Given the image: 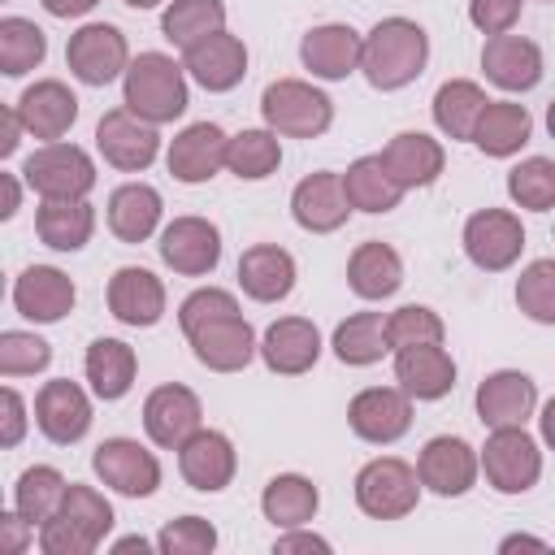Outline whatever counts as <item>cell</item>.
<instances>
[{
    "instance_id": "3957f363",
    "label": "cell",
    "mask_w": 555,
    "mask_h": 555,
    "mask_svg": "<svg viewBox=\"0 0 555 555\" xmlns=\"http://www.w3.org/2000/svg\"><path fill=\"white\" fill-rule=\"evenodd\" d=\"M108 529H113L108 499L91 486L69 481L61 507L39 525V546H43V555H91Z\"/></svg>"
},
{
    "instance_id": "7dc6e473",
    "label": "cell",
    "mask_w": 555,
    "mask_h": 555,
    "mask_svg": "<svg viewBox=\"0 0 555 555\" xmlns=\"http://www.w3.org/2000/svg\"><path fill=\"white\" fill-rule=\"evenodd\" d=\"M386 338L395 351L403 347H421V343H442V321L434 308H421V304H408L399 312H390L386 321Z\"/></svg>"
},
{
    "instance_id": "ba28073f",
    "label": "cell",
    "mask_w": 555,
    "mask_h": 555,
    "mask_svg": "<svg viewBox=\"0 0 555 555\" xmlns=\"http://www.w3.org/2000/svg\"><path fill=\"white\" fill-rule=\"evenodd\" d=\"M481 468H486V481L503 494H525L538 473H542V455L533 447V438L520 429V425H503L486 438V451H481Z\"/></svg>"
},
{
    "instance_id": "6da1fadb",
    "label": "cell",
    "mask_w": 555,
    "mask_h": 555,
    "mask_svg": "<svg viewBox=\"0 0 555 555\" xmlns=\"http://www.w3.org/2000/svg\"><path fill=\"white\" fill-rule=\"evenodd\" d=\"M182 334L195 347V360L217 369V373H238L247 369V360L256 356V334L251 325L238 317V304L230 291H195L182 299L178 308Z\"/></svg>"
},
{
    "instance_id": "4fadbf2b",
    "label": "cell",
    "mask_w": 555,
    "mask_h": 555,
    "mask_svg": "<svg viewBox=\"0 0 555 555\" xmlns=\"http://www.w3.org/2000/svg\"><path fill=\"white\" fill-rule=\"evenodd\" d=\"M160 260L173 269V273H186V278H199L208 269H217L221 260V234L212 221L204 217H178L165 225L160 234Z\"/></svg>"
},
{
    "instance_id": "f35d334b",
    "label": "cell",
    "mask_w": 555,
    "mask_h": 555,
    "mask_svg": "<svg viewBox=\"0 0 555 555\" xmlns=\"http://www.w3.org/2000/svg\"><path fill=\"white\" fill-rule=\"evenodd\" d=\"M486 104H490V100L481 95L477 82L451 78V82H442L438 95H434V121H438V130L451 134V139H473L477 117H481Z\"/></svg>"
},
{
    "instance_id": "44dd1931",
    "label": "cell",
    "mask_w": 555,
    "mask_h": 555,
    "mask_svg": "<svg viewBox=\"0 0 555 555\" xmlns=\"http://www.w3.org/2000/svg\"><path fill=\"white\" fill-rule=\"evenodd\" d=\"M186 74L208 91H230L247 74V48L234 35L217 30L186 48Z\"/></svg>"
},
{
    "instance_id": "6125c7cd",
    "label": "cell",
    "mask_w": 555,
    "mask_h": 555,
    "mask_svg": "<svg viewBox=\"0 0 555 555\" xmlns=\"http://www.w3.org/2000/svg\"><path fill=\"white\" fill-rule=\"evenodd\" d=\"M126 4H130V9H156L160 0H126Z\"/></svg>"
},
{
    "instance_id": "836d02e7",
    "label": "cell",
    "mask_w": 555,
    "mask_h": 555,
    "mask_svg": "<svg viewBox=\"0 0 555 555\" xmlns=\"http://www.w3.org/2000/svg\"><path fill=\"white\" fill-rule=\"evenodd\" d=\"M160 221V195L147 182H126L108 195V225L121 243H143Z\"/></svg>"
},
{
    "instance_id": "1f68e13d",
    "label": "cell",
    "mask_w": 555,
    "mask_h": 555,
    "mask_svg": "<svg viewBox=\"0 0 555 555\" xmlns=\"http://www.w3.org/2000/svg\"><path fill=\"white\" fill-rule=\"evenodd\" d=\"M347 282H351V291H356L360 299H386V295H395L399 282H403V260H399L395 247L369 238V243H360V247L351 251V260H347Z\"/></svg>"
},
{
    "instance_id": "11a10c76",
    "label": "cell",
    "mask_w": 555,
    "mask_h": 555,
    "mask_svg": "<svg viewBox=\"0 0 555 555\" xmlns=\"http://www.w3.org/2000/svg\"><path fill=\"white\" fill-rule=\"evenodd\" d=\"M273 551H278V555H295V551H330V542L317 538V533H291V538H278Z\"/></svg>"
},
{
    "instance_id": "ffe728a7",
    "label": "cell",
    "mask_w": 555,
    "mask_h": 555,
    "mask_svg": "<svg viewBox=\"0 0 555 555\" xmlns=\"http://www.w3.org/2000/svg\"><path fill=\"white\" fill-rule=\"evenodd\" d=\"M291 212H295V221H299L304 230H312V234L338 230V225L347 221V212H351V199H347V191H343V178H338V173H308V178L295 186V195H291Z\"/></svg>"
},
{
    "instance_id": "6f0895ef",
    "label": "cell",
    "mask_w": 555,
    "mask_h": 555,
    "mask_svg": "<svg viewBox=\"0 0 555 555\" xmlns=\"http://www.w3.org/2000/svg\"><path fill=\"white\" fill-rule=\"evenodd\" d=\"M0 217H13L17 212V178L13 173H0Z\"/></svg>"
},
{
    "instance_id": "816d5d0a",
    "label": "cell",
    "mask_w": 555,
    "mask_h": 555,
    "mask_svg": "<svg viewBox=\"0 0 555 555\" xmlns=\"http://www.w3.org/2000/svg\"><path fill=\"white\" fill-rule=\"evenodd\" d=\"M0 403H4V429H0V442H4V447H17V442H22V429H26L22 395H17V390H4Z\"/></svg>"
},
{
    "instance_id": "4dcf8cb0",
    "label": "cell",
    "mask_w": 555,
    "mask_h": 555,
    "mask_svg": "<svg viewBox=\"0 0 555 555\" xmlns=\"http://www.w3.org/2000/svg\"><path fill=\"white\" fill-rule=\"evenodd\" d=\"M382 165L390 169V178L403 191L408 186H429L442 173V147L421 130H403L382 147Z\"/></svg>"
},
{
    "instance_id": "5b68a950",
    "label": "cell",
    "mask_w": 555,
    "mask_h": 555,
    "mask_svg": "<svg viewBox=\"0 0 555 555\" xmlns=\"http://www.w3.org/2000/svg\"><path fill=\"white\" fill-rule=\"evenodd\" d=\"M260 113L264 121L278 130V134H291V139H317L330 117H334V104L325 91L299 82V78H278L264 87L260 95Z\"/></svg>"
},
{
    "instance_id": "277c9868",
    "label": "cell",
    "mask_w": 555,
    "mask_h": 555,
    "mask_svg": "<svg viewBox=\"0 0 555 555\" xmlns=\"http://www.w3.org/2000/svg\"><path fill=\"white\" fill-rule=\"evenodd\" d=\"M126 108L139 113L152 126L182 117V108H186L182 65H173L165 52H143L139 61H130V69H126Z\"/></svg>"
},
{
    "instance_id": "d6986e66",
    "label": "cell",
    "mask_w": 555,
    "mask_h": 555,
    "mask_svg": "<svg viewBox=\"0 0 555 555\" xmlns=\"http://www.w3.org/2000/svg\"><path fill=\"white\" fill-rule=\"evenodd\" d=\"M481 65L486 78L503 91H529L542 78V52L533 39L520 35H490V43L481 48Z\"/></svg>"
},
{
    "instance_id": "9c48e42d",
    "label": "cell",
    "mask_w": 555,
    "mask_h": 555,
    "mask_svg": "<svg viewBox=\"0 0 555 555\" xmlns=\"http://www.w3.org/2000/svg\"><path fill=\"white\" fill-rule=\"evenodd\" d=\"M95 143H100L104 160L117 165V169H126V173L147 169V165L156 160V152H160V134H156V126L143 121V117L130 113V108H113V113H104L100 126H95Z\"/></svg>"
},
{
    "instance_id": "52a82bcc",
    "label": "cell",
    "mask_w": 555,
    "mask_h": 555,
    "mask_svg": "<svg viewBox=\"0 0 555 555\" xmlns=\"http://www.w3.org/2000/svg\"><path fill=\"white\" fill-rule=\"evenodd\" d=\"M416 494H421L416 473L403 460H395V455L364 464L360 477H356V503L373 520H399V516H408L416 507Z\"/></svg>"
},
{
    "instance_id": "74e56055",
    "label": "cell",
    "mask_w": 555,
    "mask_h": 555,
    "mask_svg": "<svg viewBox=\"0 0 555 555\" xmlns=\"http://www.w3.org/2000/svg\"><path fill=\"white\" fill-rule=\"evenodd\" d=\"M317 486L308 481V477H299V473H282V477H273L269 486H264V494H260V507H264V516L273 520V525H282V529H299L304 520H312L317 516Z\"/></svg>"
},
{
    "instance_id": "cb8c5ba5",
    "label": "cell",
    "mask_w": 555,
    "mask_h": 555,
    "mask_svg": "<svg viewBox=\"0 0 555 555\" xmlns=\"http://www.w3.org/2000/svg\"><path fill=\"white\" fill-rule=\"evenodd\" d=\"M17 117H22V126L35 139H61L74 126V117H78V100H74V91L65 82L43 78V82H35V87L22 91Z\"/></svg>"
},
{
    "instance_id": "484cf974",
    "label": "cell",
    "mask_w": 555,
    "mask_h": 555,
    "mask_svg": "<svg viewBox=\"0 0 555 555\" xmlns=\"http://www.w3.org/2000/svg\"><path fill=\"white\" fill-rule=\"evenodd\" d=\"M533 377L516 373V369H503V373H490L481 386H477V416L481 425L490 429H503V425H520L529 412H533Z\"/></svg>"
},
{
    "instance_id": "8992f818",
    "label": "cell",
    "mask_w": 555,
    "mask_h": 555,
    "mask_svg": "<svg viewBox=\"0 0 555 555\" xmlns=\"http://www.w3.org/2000/svg\"><path fill=\"white\" fill-rule=\"evenodd\" d=\"M22 178L43 199H82L95 186L91 156L74 143H48V147L30 152L26 165H22Z\"/></svg>"
},
{
    "instance_id": "7c38bea8",
    "label": "cell",
    "mask_w": 555,
    "mask_h": 555,
    "mask_svg": "<svg viewBox=\"0 0 555 555\" xmlns=\"http://www.w3.org/2000/svg\"><path fill=\"white\" fill-rule=\"evenodd\" d=\"M95 473L104 486H113L117 494H130V499H143L160 486V464L152 451H143L134 438H104L91 455Z\"/></svg>"
},
{
    "instance_id": "b9f144b4",
    "label": "cell",
    "mask_w": 555,
    "mask_h": 555,
    "mask_svg": "<svg viewBox=\"0 0 555 555\" xmlns=\"http://www.w3.org/2000/svg\"><path fill=\"white\" fill-rule=\"evenodd\" d=\"M65 477L56 473V468H48V464H35V468H26L22 477H17V486H13V503H17V512L30 520V525H43L56 507H61V499H65Z\"/></svg>"
},
{
    "instance_id": "7bdbcfd3",
    "label": "cell",
    "mask_w": 555,
    "mask_h": 555,
    "mask_svg": "<svg viewBox=\"0 0 555 555\" xmlns=\"http://www.w3.org/2000/svg\"><path fill=\"white\" fill-rule=\"evenodd\" d=\"M43 52H48V39L35 22H26V17L0 22V69L9 78H22L26 69H35L43 61Z\"/></svg>"
},
{
    "instance_id": "db71d44e",
    "label": "cell",
    "mask_w": 555,
    "mask_h": 555,
    "mask_svg": "<svg viewBox=\"0 0 555 555\" xmlns=\"http://www.w3.org/2000/svg\"><path fill=\"white\" fill-rule=\"evenodd\" d=\"M17 130H26L22 117H17V108H0V156H13L17 152Z\"/></svg>"
},
{
    "instance_id": "60d3db41",
    "label": "cell",
    "mask_w": 555,
    "mask_h": 555,
    "mask_svg": "<svg viewBox=\"0 0 555 555\" xmlns=\"http://www.w3.org/2000/svg\"><path fill=\"white\" fill-rule=\"evenodd\" d=\"M386 351H390V338H386L382 312H356L334 330V356L343 364H373Z\"/></svg>"
},
{
    "instance_id": "7402d4cb",
    "label": "cell",
    "mask_w": 555,
    "mask_h": 555,
    "mask_svg": "<svg viewBox=\"0 0 555 555\" xmlns=\"http://www.w3.org/2000/svg\"><path fill=\"white\" fill-rule=\"evenodd\" d=\"M225 134H221V126H212V121H195V126H186L173 143H169V173L178 178V182H208L221 165H225Z\"/></svg>"
},
{
    "instance_id": "c3c4849f",
    "label": "cell",
    "mask_w": 555,
    "mask_h": 555,
    "mask_svg": "<svg viewBox=\"0 0 555 555\" xmlns=\"http://www.w3.org/2000/svg\"><path fill=\"white\" fill-rule=\"evenodd\" d=\"M48 360H52V347H48L39 334H22V330L0 334V373H4V377L39 373Z\"/></svg>"
},
{
    "instance_id": "be15d7a7",
    "label": "cell",
    "mask_w": 555,
    "mask_h": 555,
    "mask_svg": "<svg viewBox=\"0 0 555 555\" xmlns=\"http://www.w3.org/2000/svg\"><path fill=\"white\" fill-rule=\"evenodd\" d=\"M546 130H551V139H555V100H551V108H546Z\"/></svg>"
},
{
    "instance_id": "d6a6232c",
    "label": "cell",
    "mask_w": 555,
    "mask_h": 555,
    "mask_svg": "<svg viewBox=\"0 0 555 555\" xmlns=\"http://www.w3.org/2000/svg\"><path fill=\"white\" fill-rule=\"evenodd\" d=\"M529 108L525 104H512V100H490L477 117V130H473V143L486 152V156H512L529 143Z\"/></svg>"
},
{
    "instance_id": "f5cc1de1",
    "label": "cell",
    "mask_w": 555,
    "mask_h": 555,
    "mask_svg": "<svg viewBox=\"0 0 555 555\" xmlns=\"http://www.w3.org/2000/svg\"><path fill=\"white\" fill-rule=\"evenodd\" d=\"M26 538H30V520L22 512H4L0 516V551L17 555V551H26Z\"/></svg>"
},
{
    "instance_id": "f546056e",
    "label": "cell",
    "mask_w": 555,
    "mask_h": 555,
    "mask_svg": "<svg viewBox=\"0 0 555 555\" xmlns=\"http://www.w3.org/2000/svg\"><path fill=\"white\" fill-rule=\"evenodd\" d=\"M395 377L412 399H442L455 386V364L438 343H421L395 356Z\"/></svg>"
},
{
    "instance_id": "5bb4252c",
    "label": "cell",
    "mask_w": 555,
    "mask_h": 555,
    "mask_svg": "<svg viewBox=\"0 0 555 555\" xmlns=\"http://www.w3.org/2000/svg\"><path fill=\"white\" fill-rule=\"evenodd\" d=\"M408 399H412L408 390H390V386L360 390L347 408V421L364 442H395L412 425V403Z\"/></svg>"
},
{
    "instance_id": "f907efd6",
    "label": "cell",
    "mask_w": 555,
    "mask_h": 555,
    "mask_svg": "<svg viewBox=\"0 0 555 555\" xmlns=\"http://www.w3.org/2000/svg\"><path fill=\"white\" fill-rule=\"evenodd\" d=\"M468 17L486 35H507L520 17V0H468Z\"/></svg>"
},
{
    "instance_id": "8fae6325",
    "label": "cell",
    "mask_w": 555,
    "mask_h": 555,
    "mask_svg": "<svg viewBox=\"0 0 555 555\" xmlns=\"http://www.w3.org/2000/svg\"><path fill=\"white\" fill-rule=\"evenodd\" d=\"M65 61H69L78 82L104 87L126 69V35L117 26H108V22H91L78 35H69Z\"/></svg>"
},
{
    "instance_id": "bcb514c9",
    "label": "cell",
    "mask_w": 555,
    "mask_h": 555,
    "mask_svg": "<svg viewBox=\"0 0 555 555\" xmlns=\"http://www.w3.org/2000/svg\"><path fill=\"white\" fill-rule=\"evenodd\" d=\"M516 304L525 317L555 325V260H533L516 282Z\"/></svg>"
},
{
    "instance_id": "83f0119b",
    "label": "cell",
    "mask_w": 555,
    "mask_h": 555,
    "mask_svg": "<svg viewBox=\"0 0 555 555\" xmlns=\"http://www.w3.org/2000/svg\"><path fill=\"white\" fill-rule=\"evenodd\" d=\"M13 304L30 321H61L74 308V282L52 264H35L13 282Z\"/></svg>"
},
{
    "instance_id": "4316f807",
    "label": "cell",
    "mask_w": 555,
    "mask_h": 555,
    "mask_svg": "<svg viewBox=\"0 0 555 555\" xmlns=\"http://www.w3.org/2000/svg\"><path fill=\"white\" fill-rule=\"evenodd\" d=\"M299 56L317 78H347L364 56V39L351 26L330 22V26H317V30L304 35Z\"/></svg>"
},
{
    "instance_id": "680465c9",
    "label": "cell",
    "mask_w": 555,
    "mask_h": 555,
    "mask_svg": "<svg viewBox=\"0 0 555 555\" xmlns=\"http://www.w3.org/2000/svg\"><path fill=\"white\" fill-rule=\"evenodd\" d=\"M520 546H525V551H546V542H542V538H529V533H512V538H503L499 551H520Z\"/></svg>"
},
{
    "instance_id": "681fc988",
    "label": "cell",
    "mask_w": 555,
    "mask_h": 555,
    "mask_svg": "<svg viewBox=\"0 0 555 555\" xmlns=\"http://www.w3.org/2000/svg\"><path fill=\"white\" fill-rule=\"evenodd\" d=\"M156 546L165 555H208L217 546V529L199 516H182V520H169L156 538Z\"/></svg>"
},
{
    "instance_id": "7a4b0ae2",
    "label": "cell",
    "mask_w": 555,
    "mask_h": 555,
    "mask_svg": "<svg viewBox=\"0 0 555 555\" xmlns=\"http://www.w3.org/2000/svg\"><path fill=\"white\" fill-rule=\"evenodd\" d=\"M425 56H429L425 30L408 17H386L369 30L360 69L377 91H399L425 69Z\"/></svg>"
},
{
    "instance_id": "e0dca14e",
    "label": "cell",
    "mask_w": 555,
    "mask_h": 555,
    "mask_svg": "<svg viewBox=\"0 0 555 555\" xmlns=\"http://www.w3.org/2000/svg\"><path fill=\"white\" fill-rule=\"evenodd\" d=\"M35 421H39V429H43L52 442L69 447V442H78V438L87 434V425H91V403H87V395H82L69 377H56V382H48V386L35 395Z\"/></svg>"
},
{
    "instance_id": "e575fe53",
    "label": "cell",
    "mask_w": 555,
    "mask_h": 555,
    "mask_svg": "<svg viewBox=\"0 0 555 555\" xmlns=\"http://www.w3.org/2000/svg\"><path fill=\"white\" fill-rule=\"evenodd\" d=\"M35 230L48 247L78 251L95 230V212H91L87 199H43L39 212H35Z\"/></svg>"
},
{
    "instance_id": "f1b7e54d",
    "label": "cell",
    "mask_w": 555,
    "mask_h": 555,
    "mask_svg": "<svg viewBox=\"0 0 555 555\" xmlns=\"http://www.w3.org/2000/svg\"><path fill=\"white\" fill-rule=\"evenodd\" d=\"M238 282L251 299L260 304H278L291 295L295 286V260L291 251H282L278 243H256L238 256Z\"/></svg>"
},
{
    "instance_id": "94428289",
    "label": "cell",
    "mask_w": 555,
    "mask_h": 555,
    "mask_svg": "<svg viewBox=\"0 0 555 555\" xmlns=\"http://www.w3.org/2000/svg\"><path fill=\"white\" fill-rule=\"evenodd\" d=\"M113 551H117V555H126V551H139V555H143V551H147V542H143V538H121Z\"/></svg>"
},
{
    "instance_id": "8d00e7d4",
    "label": "cell",
    "mask_w": 555,
    "mask_h": 555,
    "mask_svg": "<svg viewBox=\"0 0 555 555\" xmlns=\"http://www.w3.org/2000/svg\"><path fill=\"white\" fill-rule=\"evenodd\" d=\"M87 382L100 399H121L134 382V351L121 338H95L87 347Z\"/></svg>"
},
{
    "instance_id": "ee69618b",
    "label": "cell",
    "mask_w": 555,
    "mask_h": 555,
    "mask_svg": "<svg viewBox=\"0 0 555 555\" xmlns=\"http://www.w3.org/2000/svg\"><path fill=\"white\" fill-rule=\"evenodd\" d=\"M278 160H282V147H278V139H273L269 130H243V134H234V139L225 143V165H230V173H238V178H247V182L269 178V173L278 169Z\"/></svg>"
},
{
    "instance_id": "2e32d148",
    "label": "cell",
    "mask_w": 555,
    "mask_h": 555,
    "mask_svg": "<svg viewBox=\"0 0 555 555\" xmlns=\"http://www.w3.org/2000/svg\"><path fill=\"white\" fill-rule=\"evenodd\" d=\"M178 468H182V477H186L191 490H204V494L225 490L230 477H234V447L217 429H195L178 447Z\"/></svg>"
},
{
    "instance_id": "9a60e30c",
    "label": "cell",
    "mask_w": 555,
    "mask_h": 555,
    "mask_svg": "<svg viewBox=\"0 0 555 555\" xmlns=\"http://www.w3.org/2000/svg\"><path fill=\"white\" fill-rule=\"evenodd\" d=\"M416 477H421V486H429L434 494L455 499V494H464V490L473 486V477H477V455H473V447H468L464 438H451V434L429 438L425 451H421Z\"/></svg>"
},
{
    "instance_id": "9f6ffc18",
    "label": "cell",
    "mask_w": 555,
    "mask_h": 555,
    "mask_svg": "<svg viewBox=\"0 0 555 555\" xmlns=\"http://www.w3.org/2000/svg\"><path fill=\"white\" fill-rule=\"evenodd\" d=\"M100 0H43V9L52 13V17H82V13H91Z\"/></svg>"
},
{
    "instance_id": "91938a15",
    "label": "cell",
    "mask_w": 555,
    "mask_h": 555,
    "mask_svg": "<svg viewBox=\"0 0 555 555\" xmlns=\"http://www.w3.org/2000/svg\"><path fill=\"white\" fill-rule=\"evenodd\" d=\"M542 438H546V442L555 447V399H551V403L542 408Z\"/></svg>"
},
{
    "instance_id": "ac0fdd59",
    "label": "cell",
    "mask_w": 555,
    "mask_h": 555,
    "mask_svg": "<svg viewBox=\"0 0 555 555\" xmlns=\"http://www.w3.org/2000/svg\"><path fill=\"white\" fill-rule=\"evenodd\" d=\"M143 429L156 447H182L199 429V399L186 386H156L143 403Z\"/></svg>"
},
{
    "instance_id": "d4e9b609",
    "label": "cell",
    "mask_w": 555,
    "mask_h": 555,
    "mask_svg": "<svg viewBox=\"0 0 555 555\" xmlns=\"http://www.w3.org/2000/svg\"><path fill=\"white\" fill-rule=\"evenodd\" d=\"M108 312L121 325H156L165 312V286L147 269H117L108 282Z\"/></svg>"
},
{
    "instance_id": "603a6c76",
    "label": "cell",
    "mask_w": 555,
    "mask_h": 555,
    "mask_svg": "<svg viewBox=\"0 0 555 555\" xmlns=\"http://www.w3.org/2000/svg\"><path fill=\"white\" fill-rule=\"evenodd\" d=\"M260 356H264V364H269L273 373H286V377L308 373V369L317 364V356H321V334H317V325L304 321V317H282V321H273V325L264 330Z\"/></svg>"
},
{
    "instance_id": "f6af8a7d",
    "label": "cell",
    "mask_w": 555,
    "mask_h": 555,
    "mask_svg": "<svg viewBox=\"0 0 555 555\" xmlns=\"http://www.w3.org/2000/svg\"><path fill=\"white\" fill-rule=\"evenodd\" d=\"M507 195H512L520 208H533V212L555 208V160H546V156L520 160V165L507 173Z\"/></svg>"
},
{
    "instance_id": "ab89813d",
    "label": "cell",
    "mask_w": 555,
    "mask_h": 555,
    "mask_svg": "<svg viewBox=\"0 0 555 555\" xmlns=\"http://www.w3.org/2000/svg\"><path fill=\"white\" fill-rule=\"evenodd\" d=\"M225 22V4L221 0H173L160 17V30L169 43H178L182 52L208 35H217Z\"/></svg>"
},
{
    "instance_id": "30bf717a",
    "label": "cell",
    "mask_w": 555,
    "mask_h": 555,
    "mask_svg": "<svg viewBox=\"0 0 555 555\" xmlns=\"http://www.w3.org/2000/svg\"><path fill=\"white\" fill-rule=\"evenodd\" d=\"M520 247H525L520 217H512V212H503V208H481V212H473L468 225H464V251H468V260H473L477 269H486V273H499V269L516 264Z\"/></svg>"
},
{
    "instance_id": "d590c367",
    "label": "cell",
    "mask_w": 555,
    "mask_h": 555,
    "mask_svg": "<svg viewBox=\"0 0 555 555\" xmlns=\"http://www.w3.org/2000/svg\"><path fill=\"white\" fill-rule=\"evenodd\" d=\"M343 191H347L351 208H360V212H390L403 199V186L390 178V169L382 165V156H360L343 173Z\"/></svg>"
}]
</instances>
